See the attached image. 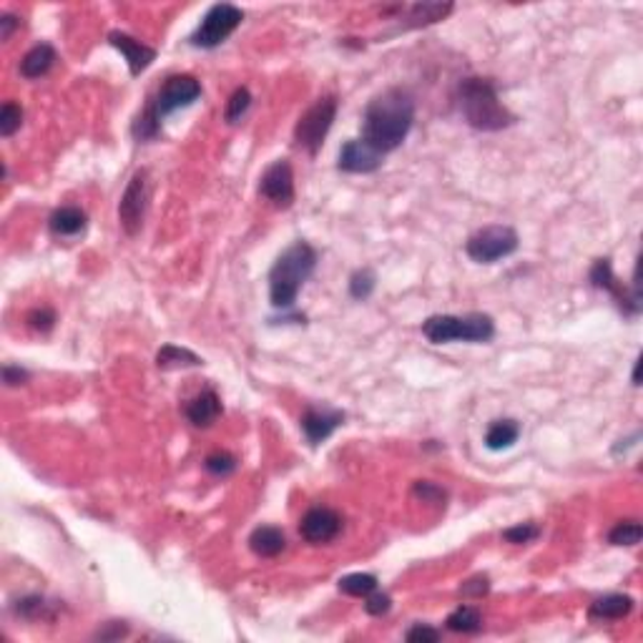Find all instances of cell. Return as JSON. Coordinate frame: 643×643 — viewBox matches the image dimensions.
<instances>
[{
    "label": "cell",
    "mask_w": 643,
    "mask_h": 643,
    "mask_svg": "<svg viewBox=\"0 0 643 643\" xmlns=\"http://www.w3.org/2000/svg\"><path fill=\"white\" fill-rule=\"evenodd\" d=\"M249 548L259 558H277L287 548V536L277 526H259L249 536Z\"/></svg>",
    "instance_id": "obj_18"
},
{
    "label": "cell",
    "mask_w": 643,
    "mask_h": 643,
    "mask_svg": "<svg viewBox=\"0 0 643 643\" xmlns=\"http://www.w3.org/2000/svg\"><path fill=\"white\" fill-rule=\"evenodd\" d=\"M13 611L28 621H38V618H53V611H51V603H45V599L41 596H26L23 600H18L13 606Z\"/></svg>",
    "instance_id": "obj_27"
},
{
    "label": "cell",
    "mask_w": 643,
    "mask_h": 643,
    "mask_svg": "<svg viewBox=\"0 0 643 643\" xmlns=\"http://www.w3.org/2000/svg\"><path fill=\"white\" fill-rule=\"evenodd\" d=\"M339 591L354 596V599H365L372 591H377V578L372 573H350L345 578H339Z\"/></svg>",
    "instance_id": "obj_25"
},
{
    "label": "cell",
    "mask_w": 643,
    "mask_h": 643,
    "mask_svg": "<svg viewBox=\"0 0 643 643\" xmlns=\"http://www.w3.org/2000/svg\"><path fill=\"white\" fill-rule=\"evenodd\" d=\"M337 116V99L335 96H324L314 106H309L307 111L299 116L294 126V141L297 147L305 148L307 154H317L327 139V133L332 129Z\"/></svg>",
    "instance_id": "obj_8"
},
{
    "label": "cell",
    "mask_w": 643,
    "mask_h": 643,
    "mask_svg": "<svg viewBox=\"0 0 643 643\" xmlns=\"http://www.w3.org/2000/svg\"><path fill=\"white\" fill-rule=\"evenodd\" d=\"M488 591H490V578H488V576H475V578H470V581L463 583L460 596H463V599H482Z\"/></svg>",
    "instance_id": "obj_35"
},
{
    "label": "cell",
    "mask_w": 643,
    "mask_h": 643,
    "mask_svg": "<svg viewBox=\"0 0 643 643\" xmlns=\"http://www.w3.org/2000/svg\"><path fill=\"white\" fill-rule=\"evenodd\" d=\"M202 96V83L189 74L169 75L163 81V86L156 91V96L148 101V106L133 121V136L139 141H154L161 131V123L169 114H174L179 108H187Z\"/></svg>",
    "instance_id": "obj_3"
},
{
    "label": "cell",
    "mask_w": 643,
    "mask_h": 643,
    "mask_svg": "<svg viewBox=\"0 0 643 643\" xmlns=\"http://www.w3.org/2000/svg\"><path fill=\"white\" fill-rule=\"evenodd\" d=\"M299 425L309 445H322L324 440L332 438L339 425H345V412L335 408H307Z\"/></svg>",
    "instance_id": "obj_14"
},
{
    "label": "cell",
    "mask_w": 643,
    "mask_h": 643,
    "mask_svg": "<svg viewBox=\"0 0 643 643\" xmlns=\"http://www.w3.org/2000/svg\"><path fill=\"white\" fill-rule=\"evenodd\" d=\"M541 536V528L536 523H518V526L503 530V541L512 543V545H526V543L536 541Z\"/></svg>",
    "instance_id": "obj_31"
},
{
    "label": "cell",
    "mask_w": 643,
    "mask_h": 643,
    "mask_svg": "<svg viewBox=\"0 0 643 643\" xmlns=\"http://www.w3.org/2000/svg\"><path fill=\"white\" fill-rule=\"evenodd\" d=\"M148 209V171L139 169L131 176L129 187L123 189L121 204H118V221L123 226V232L129 236H136L144 226Z\"/></svg>",
    "instance_id": "obj_9"
},
{
    "label": "cell",
    "mask_w": 643,
    "mask_h": 643,
    "mask_svg": "<svg viewBox=\"0 0 643 643\" xmlns=\"http://www.w3.org/2000/svg\"><path fill=\"white\" fill-rule=\"evenodd\" d=\"M405 639H408L409 643H420V641H430V643H435L440 641V631L438 629H433V626H423V623H415L412 629L405 633Z\"/></svg>",
    "instance_id": "obj_37"
},
{
    "label": "cell",
    "mask_w": 643,
    "mask_h": 643,
    "mask_svg": "<svg viewBox=\"0 0 643 643\" xmlns=\"http://www.w3.org/2000/svg\"><path fill=\"white\" fill-rule=\"evenodd\" d=\"M520 247V239L518 232L512 226L505 224H490V226H482L475 234H470L465 242V251L472 262L478 264H496L505 257L515 254Z\"/></svg>",
    "instance_id": "obj_6"
},
{
    "label": "cell",
    "mask_w": 643,
    "mask_h": 643,
    "mask_svg": "<svg viewBox=\"0 0 643 643\" xmlns=\"http://www.w3.org/2000/svg\"><path fill=\"white\" fill-rule=\"evenodd\" d=\"M242 20H244L242 8H236L232 3H217V5H211V8L206 11L202 23L191 33L189 44L194 45V48L211 51V48L224 44V41L242 26Z\"/></svg>",
    "instance_id": "obj_7"
},
{
    "label": "cell",
    "mask_w": 643,
    "mask_h": 643,
    "mask_svg": "<svg viewBox=\"0 0 643 643\" xmlns=\"http://www.w3.org/2000/svg\"><path fill=\"white\" fill-rule=\"evenodd\" d=\"M86 224L88 217L83 209H78V206H60V209H56V211L51 214L48 229H51L53 236H78L83 234Z\"/></svg>",
    "instance_id": "obj_19"
},
{
    "label": "cell",
    "mask_w": 643,
    "mask_h": 643,
    "mask_svg": "<svg viewBox=\"0 0 643 643\" xmlns=\"http://www.w3.org/2000/svg\"><path fill=\"white\" fill-rule=\"evenodd\" d=\"M397 11H400L397 20H405L402 28H420L448 18L453 13V3H417V5H400Z\"/></svg>",
    "instance_id": "obj_16"
},
{
    "label": "cell",
    "mask_w": 643,
    "mask_h": 643,
    "mask_svg": "<svg viewBox=\"0 0 643 643\" xmlns=\"http://www.w3.org/2000/svg\"><path fill=\"white\" fill-rule=\"evenodd\" d=\"M412 493H415L417 497H423L425 503H442V500H445V490H442V488H438V485H433V482H427V480L415 482Z\"/></svg>",
    "instance_id": "obj_36"
},
{
    "label": "cell",
    "mask_w": 643,
    "mask_h": 643,
    "mask_svg": "<svg viewBox=\"0 0 643 643\" xmlns=\"http://www.w3.org/2000/svg\"><path fill=\"white\" fill-rule=\"evenodd\" d=\"M221 400L214 390H202L196 397L187 402V420L194 427H211L219 420Z\"/></svg>",
    "instance_id": "obj_17"
},
{
    "label": "cell",
    "mask_w": 643,
    "mask_h": 643,
    "mask_svg": "<svg viewBox=\"0 0 643 643\" xmlns=\"http://www.w3.org/2000/svg\"><path fill=\"white\" fill-rule=\"evenodd\" d=\"M415 121V99L405 88H385L367 103L362 116V141L382 156L402 147Z\"/></svg>",
    "instance_id": "obj_1"
},
{
    "label": "cell",
    "mask_w": 643,
    "mask_h": 643,
    "mask_svg": "<svg viewBox=\"0 0 643 643\" xmlns=\"http://www.w3.org/2000/svg\"><path fill=\"white\" fill-rule=\"evenodd\" d=\"M520 438V425L515 420H496L490 423L488 433H485V448L500 453V450H508Z\"/></svg>",
    "instance_id": "obj_22"
},
{
    "label": "cell",
    "mask_w": 643,
    "mask_h": 643,
    "mask_svg": "<svg viewBox=\"0 0 643 643\" xmlns=\"http://www.w3.org/2000/svg\"><path fill=\"white\" fill-rule=\"evenodd\" d=\"M633 611V599L626 593H608L603 599L593 600L588 615L593 621H618V618H626Z\"/></svg>",
    "instance_id": "obj_21"
},
{
    "label": "cell",
    "mask_w": 643,
    "mask_h": 643,
    "mask_svg": "<svg viewBox=\"0 0 643 643\" xmlns=\"http://www.w3.org/2000/svg\"><path fill=\"white\" fill-rule=\"evenodd\" d=\"M28 369H23V367L11 365V362L3 367V382H5L8 387H18V385L28 382Z\"/></svg>",
    "instance_id": "obj_38"
},
{
    "label": "cell",
    "mask_w": 643,
    "mask_h": 643,
    "mask_svg": "<svg viewBox=\"0 0 643 643\" xmlns=\"http://www.w3.org/2000/svg\"><path fill=\"white\" fill-rule=\"evenodd\" d=\"M108 44L114 45L118 53L126 59L131 75H141L144 71H147L148 66L156 60V51H154L151 45L141 44V41L131 38L129 33H121V30L108 33Z\"/></svg>",
    "instance_id": "obj_15"
},
{
    "label": "cell",
    "mask_w": 643,
    "mask_h": 643,
    "mask_svg": "<svg viewBox=\"0 0 643 643\" xmlns=\"http://www.w3.org/2000/svg\"><path fill=\"white\" fill-rule=\"evenodd\" d=\"M20 126H23V108L13 101L3 103V108H0V136L11 139Z\"/></svg>",
    "instance_id": "obj_29"
},
{
    "label": "cell",
    "mask_w": 643,
    "mask_h": 643,
    "mask_svg": "<svg viewBox=\"0 0 643 643\" xmlns=\"http://www.w3.org/2000/svg\"><path fill=\"white\" fill-rule=\"evenodd\" d=\"M56 60H59V53H56V48L51 44L33 45L28 53L23 56V60H20V75L30 78V81L41 78V75H45L56 66Z\"/></svg>",
    "instance_id": "obj_20"
},
{
    "label": "cell",
    "mask_w": 643,
    "mask_h": 643,
    "mask_svg": "<svg viewBox=\"0 0 643 643\" xmlns=\"http://www.w3.org/2000/svg\"><path fill=\"white\" fill-rule=\"evenodd\" d=\"M339 530H342V515L332 508H327V505L309 508L299 520V533L312 545L332 543L339 536Z\"/></svg>",
    "instance_id": "obj_11"
},
{
    "label": "cell",
    "mask_w": 643,
    "mask_h": 643,
    "mask_svg": "<svg viewBox=\"0 0 643 643\" xmlns=\"http://www.w3.org/2000/svg\"><path fill=\"white\" fill-rule=\"evenodd\" d=\"M259 196L277 209H290L294 202V171L287 159H277L264 169L259 179Z\"/></svg>",
    "instance_id": "obj_10"
},
{
    "label": "cell",
    "mask_w": 643,
    "mask_h": 643,
    "mask_svg": "<svg viewBox=\"0 0 643 643\" xmlns=\"http://www.w3.org/2000/svg\"><path fill=\"white\" fill-rule=\"evenodd\" d=\"M643 528L639 520H621L611 528L608 533V543L611 545H639L641 543Z\"/></svg>",
    "instance_id": "obj_26"
},
{
    "label": "cell",
    "mask_w": 643,
    "mask_h": 643,
    "mask_svg": "<svg viewBox=\"0 0 643 643\" xmlns=\"http://www.w3.org/2000/svg\"><path fill=\"white\" fill-rule=\"evenodd\" d=\"M28 327L36 329V332H41V335H48L56 327V312L51 307L33 309L28 314Z\"/></svg>",
    "instance_id": "obj_33"
},
{
    "label": "cell",
    "mask_w": 643,
    "mask_h": 643,
    "mask_svg": "<svg viewBox=\"0 0 643 643\" xmlns=\"http://www.w3.org/2000/svg\"><path fill=\"white\" fill-rule=\"evenodd\" d=\"M423 335L433 345L448 342H490L496 337V322L490 314L470 312V314H433L423 322Z\"/></svg>",
    "instance_id": "obj_5"
},
{
    "label": "cell",
    "mask_w": 643,
    "mask_h": 643,
    "mask_svg": "<svg viewBox=\"0 0 643 643\" xmlns=\"http://www.w3.org/2000/svg\"><path fill=\"white\" fill-rule=\"evenodd\" d=\"M375 287H377V277H375V272L372 269H360V272H354L350 279V294L354 299H360V302H365L372 297L375 292Z\"/></svg>",
    "instance_id": "obj_30"
},
{
    "label": "cell",
    "mask_w": 643,
    "mask_h": 643,
    "mask_svg": "<svg viewBox=\"0 0 643 643\" xmlns=\"http://www.w3.org/2000/svg\"><path fill=\"white\" fill-rule=\"evenodd\" d=\"M382 166V154L365 144L362 139H350L345 147L339 148L337 156V169L345 174H372Z\"/></svg>",
    "instance_id": "obj_13"
},
{
    "label": "cell",
    "mask_w": 643,
    "mask_h": 643,
    "mask_svg": "<svg viewBox=\"0 0 643 643\" xmlns=\"http://www.w3.org/2000/svg\"><path fill=\"white\" fill-rule=\"evenodd\" d=\"M204 468L217 478H226L236 470V457L229 453H214L204 460Z\"/></svg>",
    "instance_id": "obj_32"
},
{
    "label": "cell",
    "mask_w": 643,
    "mask_h": 643,
    "mask_svg": "<svg viewBox=\"0 0 643 643\" xmlns=\"http://www.w3.org/2000/svg\"><path fill=\"white\" fill-rule=\"evenodd\" d=\"M457 106L475 131H503L515 123V116L497 96L496 83L488 78H465L457 88Z\"/></svg>",
    "instance_id": "obj_4"
},
{
    "label": "cell",
    "mask_w": 643,
    "mask_h": 643,
    "mask_svg": "<svg viewBox=\"0 0 643 643\" xmlns=\"http://www.w3.org/2000/svg\"><path fill=\"white\" fill-rule=\"evenodd\" d=\"M448 629L455 633H478L482 629V615L475 606H460L448 615Z\"/></svg>",
    "instance_id": "obj_24"
},
{
    "label": "cell",
    "mask_w": 643,
    "mask_h": 643,
    "mask_svg": "<svg viewBox=\"0 0 643 643\" xmlns=\"http://www.w3.org/2000/svg\"><path fill=\"white\" fill-rule=\"evenodd\" d=\"M591 284H593L596 290H603V292L611 294L623 314L633 317V314L641 312V299L623 290V284L615 279L611 259H596V262H593V266H591Z\"/></svg>",
    "instance_id": "obj_12"
},
{
    "label": "cell",
    "mask_w": 643,
    "mask_h": 643,
    "mask_svg": "<svg viewBox=\"0 0 643 643\" xmlns=\"http://www.w3.org/2000/svg\"><path fill=\"white\" fill-rule=\"evenodd\" d=\"M249 106H251V93L249 88H236L232 93V99L226 103V111H224V121L226 123H239L242 118L247 116Z\"/></svg>",
    "instance_id": "obj_28"
},
{
    "label": "cell",
    "mask_w": 643,
    "mask_h": 643,
    "mask_svg": "<svg viewBox=\"0 0 643 643\" xmlns=\"http://www.w3.org/2000/svg\"><path fill=\"white\" fill-rule=\"evenodd\" d=\"M156 365L161 369H174V367H199L204 365V360L199 354H194L191 350H184V347H176V345H166L161 347L159 354H156Z\"/></svg>",
    "instance_id": "obj_23"
},
{
    "label": "cell",
    "mask_w": 643,
    "mask_h": 643,
    "mask_svg": "<svg viewBox=\"0 0 643 643\" xmlns=\"http://www.w3.org/2000/svg\"><path fill=\"white\" fill-rule=\"evenodd\" d=\"M317 269V249L307 242H294L269 269V299L277 309L294 307L299 290Z\"/></svg>",
    "instance_id": "obj_2"
},
{
    "label": "cell",
    "mask_w": 643,
    "mask_h": 643,
    "mask_svg": "<svg viewBox=\"0 0 643 643\" xmlns=\"http://www.w3.org/2000/svg\"><path fill=\"white\" fill-rule=\"evenodd\" d=\"M15 28H18V18L15 15H3L0 18V41H8Z\"/></svg>",
    "instance_id": "obj_39"
},
{
    "label": "cell",
    "mask_w": 643,
    "mask_h": 643,
    "mask_svg": "<svg viewBox=\"0 0 643 643\" xmlns=\"http://www.w3.org/2000/svg\"><path fill=\"white\" fill-rule=\"evenodd\" d=\"M393 608V599L382 591H372L369 596H365V611L369 615H385L390 614Z\"/></svg>",
    "instance_id": "obj_34"
}]
</instances>
